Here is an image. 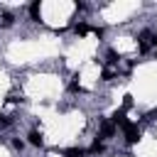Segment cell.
<instances>
[{"instance_id": "obj_8", "label": "cell", "mask_w": 157, "mask_h": 157, "mask_svg": "<svg viewBox=\"0 0 157 157\" xmlns=\"http://www.w3.org/2000/svg\"><path fill=\"white\" fill-rule=\"evenodd\" d=\"M15 22V17H12V12H2V27H10Z\"/></svg>"}, {"instance_id": "obj_14", "label": "cell", "mask_w": 157, "mask_h": 157, "mask_svg": "<svg viewBox=\"0 0 157 157\" xmlns=\"http://www.w3.org/2000/svg\"><path fill=\"white\" fill-rule=\"evenodd\" d=\"M69 91H71V93H76V91H81V86H78L76 81H71V83H69Z\"/></svg>"}, {"instance_id": "obj_2", "label": "cell", "mask_w": 157, "mask_h": 157, "mask_svg": "<svg viewBox=\"0 0 157 157\" xmlns=\"http://www.w3.org/2000/svg\"><path fill=\"white\" fill-rule=\"evenodd\" d=\"M110 123H113L115 128H118V125H120V128H128V125H130V120H128V115H125V110H123V108L113 113V120H110Z\"/></svg>"}, {"instance_id": "obj_6", "label": "cell", "mask_w": 157, "mask_h": 157, "mask_svg": "<svg viewBox=\"0 0 157 157\" xmlns=\"http://www.w3.org/2000/svg\"><path fill=\"white\" fill-rule=\"evenodd\" d=\"M29 17H32L34 22H39V0H34V2L29 5Z\"/></svg>"}, {"instance_id": "obj_7", "label": "cell", "mask_w": 157, "mask_h": 157, "mask_svg": "<svg viewBox=\"0 0 157 157\" xmlns=\"http://www.w3.org/2000/svg\"><path fill=\"white\" fill-rule=\"evenodd\" d=\"M103 150H105V145H103L101 140H96V142H93V145L88 147V155H101Z\"/></svg>"}, {"instance_id": "obj_13", "label": "cell", "mask_w": 157, "mask_h": 157, "mask_svg": "<svg viewBox=\"0 0 157 157\" xmlns=\"http://www.w3.org/2000/svg\"><path fill=\"white\" fill-rule=\"evenodd\" d=\"M118 59H120V56H118V54H115V52H108V61H110V64H115V61H118Z\"/></svg>"}, {"instance_id": "obj_10", "label": "cell", "mask_w": 157, "mask_h": 157, "mask_svg": "<svg viewBox=\"0 0 157 157\" xmlns=\"http://www.w3.org/2000/svg\"><path fill=\"white\" fill-rule=\"evenodd\" d=\"M12 123V118H7V115H0V128H7Z\"/></svg>"}, {"instance_id": "obj_15", "label": "cell", "mask_w": 157, "mask_h": 157, "mask_svg": "<svg viewBox=\"0 0 157 157\" xmlns=\"http://www.w3.org/2000/svg\"><path fill=\"white\" fill-rule=\"evenodd\" d=\"M103 78H105V81H110V78H113V71H110V69H105V71H103Z\"/></svg>"}, {"instance_id": "obj_11", "label": "cell", "mask_w": 157, "mask_h": 157, "mask_svg": "<svg viewBox=\"0 0 157 157\" xmlns=\"http://www.w3.org/2000/svg\"><path fill=\"white\" fill-rule=\"evenodd\" d=\"M132 105V96H125V101H123V110H128Z\"/></svg>"}, {"instance_id": "obj_17", "label": "cell", "mask_w": 157, "mask_h": 157, "mask_svg": "<svg viewBox=\"0 0 157 157\" xmlns=\"http://www.w3.org/2000/svg\"><path fill=\"white\" fill-rule=\"evenodd\" d=\"M155 115H157V110H152V113H150V118H155Z\"/></svg>"}, {"instance_id": "obj_1", "label": "cell", "mask_w": 157, "mask_h": 157, "mask_svg": "<svg viewBox=\"0 0 157 157\" xmlns=\"http://www.w3.org/2000/svg\"><path fill=\"white\" fill-rule=\"evenodd\" d=\"M123 130H125V142H128V145H135V142L140 140V130H137V125L130 123V125L123 128Z\"/></svg>"}, {"instance_id": "obj_4", "label": "cell", "mask_w": 157, "mask_h": 157, "mask_svg": "<svg viewBox=\"0 0 157 157\" xmlns=\"http://www.w3.org/2000/svg\"><path fill=\"white\" fill-rule=\"evenodd\" d=\"M27 137H29V145H34V147H42V145H44V140H42V135H39L37 130H29Z\"/></svg>"}, {"instance_id": "obj_16", "label": "cell", "mask_w": 157, "mask_h": 157, "mask_svg": "<svg viewBox=\"0 0 157 157\" xmlns=\"http://www.w3.org/2000/svg\"><path fill=\"white\" fill-rule=\"evenodd\" d=\"M152 44H155V47H157V34H155V37H152Z\"/></svg>"}, {"instance_id": "obj_9", "label": "cell", "mask_w": 157, "mask_h": 157, "mask_svg": "<svg viewBox=\"0 0 157 157\" xmlns=\"http://www.w3.org/2000/svg\"><path fill=\"white\" fill-rule=\"evenodd\" d=\"M74 32H76V34H86V32H88V25H86V22H78V25H74Z\"/></svg>"}, {"instance_id": "obj_12", "label": "cell", "mask_w": 157, "mask_h": 157, "mask_svg": "<svg viewBox=\"0 0 157 157\" xmlns=\"http://www.w3.org/2000/svg\"><path fill=\"white\" fill-rule=\"evenodd\" d=\"M150 52V44L147 42H140V54H147Z\"/></svg>"}, {"instance_id": "obj_3", "label": "cell", "mask_w": 157, "mask_h": 157, "mask_svg": "<svg viewBox=\"0 0 157 157\" xmlns=\"http://www.w3.org/2000/svg\"><path fill=\"white\" fill-rule=\"evenodd\" d=\"M115 135V125L110 120H101V137H113Z\"/></svg>"}, {"instance_id": "obj_5", "label": "cell", "mask_w": 157, "mask_h": 157, "mask_svg": "<svg viewBox=\"0 0 157 157\" xmlns=\"http://www.w3.org/2000/svg\"><path fill=\"white\" fill-rule=\"evenodd\" d=\"M88 152L86 150H81V147H69V150H64V157H86Z\"/></svg>"}]
</instances>
